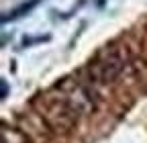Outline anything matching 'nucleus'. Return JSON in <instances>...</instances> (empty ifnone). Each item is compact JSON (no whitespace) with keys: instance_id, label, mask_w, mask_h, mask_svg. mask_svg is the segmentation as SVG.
I'll list each match as a JSON object with an SVG mask.
<instances>
[{"instance_id":"1","label":"nucleus","mask_w":147,"mask_h":143,"mask_svg":"<svg viewBox=\"0 0 147 143\" xmlns=\"http://www.w3.org/2000/svg\"><path fill=\"white\" fill-rule=\"evenodd\" d=\"M33 106L47 129L53 133H69L71 129H76L80 113L71 106V102L59 92H47V94H39L33 98Z\"/></svg>"},{"instance_id":"2","label":"nucleus","mask_w":147,"mask_h":143,"mask_svg":"<svg viewBox=\"0 0 147 143\" xmlns=\"http://www.w3.org/2000/svg\"><path fill=\"white\" fill-rule=\"evenodd\" d=\"M59 92L71 102V106L76 109L80 115H92L98 106V94L88 82H76L63 78V82L57 84Z\"/></svg>"},{"instance_id":"3","label":"nucleus","mask_w":147,"mask_h":143,"mask_svg":"<svg viewBox=\"0 0 147 143\" xmlns=\"http://www.w3.org/2000/svg\"><path fill=\"white\" fill-rule=\"evenodd\" d=\"M2 143H29L27 133L21 129H2Z\"/></svg>"},{"instance_id":"4","label":"nucleus","mask_w":147,"mask_h":143,"mask_svg":"<svg viewBox=\"0 0 147 143\" xmlns=\"http://www.w3.org/2000/svg\"><path fill=\"white\" fill-rule=\"evenodd\" d=\"M37 4H39V0H29V2H25V4H21L18 8H14L12 12H6L4 16H2V23H8L10 19H16V16H23V14H27V12H31Z\"/></svg>"},{"instance_id":"5","label":"nucleus","mask_w":147,"mask_h":143,"mask_svg":"<svg viewBox=\"0 0 147 143\" xmlns=\"http://www.w3.org/2000/svg\"><path fill=\"white\" fill-rule=\"evenodd\" d=\"M43 41H49V35H43V37H33V39H25L23 41V47H29L33 43H43Z\"/></svg>"},{"instance_id":"6","label":"nucleus","mask_w":147,"mask_h":143,"mask_svg":"<svg viewBox=\"0 0 147 143\" xmlns=\"http://www.w3.org/2000/svg\"><path fill=\"white\" fill-rule=\"evenodd\" d=\"M8 96V84H6V80H2V98H6Z\"/></svg>"}]
</instances>
